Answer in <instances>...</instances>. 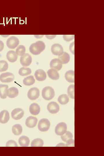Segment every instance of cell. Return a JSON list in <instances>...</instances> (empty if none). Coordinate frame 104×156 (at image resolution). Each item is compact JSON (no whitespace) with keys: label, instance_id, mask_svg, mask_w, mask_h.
I'll use <instances>...</instances> for the list:
<instances>
[{"label":"cell","instance_id":"obj_1","mask_svg":"<svg viewBox=\"0 0 104 156\" xmlns=\"http://www.w3.org/2000/svg\"><path fill=\"white\" fill-rule=\"evenodd\" d=\"M45 48L44 43L41 41H38L31 44L29 47V51L34 55H38Z\"/></svg>","mask_w":104,"mask_h":156},{"label":"cell","instance_id":"obj_2","mask_svg":"<svg viewBox=\"0 0 104 156\" xmlns=\"http://www.w3.org/2000/svg\"><path fill=\"white\" fill-rule=\"evenodd\" d=\"M55 92L53 88L49 86L45 87L42 90V96L43 98L47 100L52 99L55 96Z\"/></svg>","mask_w":104,"mask_h":156},{"label":"cell","instance_id":"obj_3","mask_svg":"<svg viewBox=\"0 0 104 156\" xmlns=\"http://www.w3.org/2000/svg\"><path fill=\"white\" fill-rule=\"evenodd\" d=\"M50 126L49 121L47 118H42L40 120L38 125V129L42 132L47 131Z\"/></svg>","mask_w":104,"mask_h":156},{"label":"cell","instance_id":"obj_4","mask_svg":"<svg viewBox=\"0 0 104 156\" xmlns=\"http://www.w3.org/2000/svg\"><path fill=\"white\" fill-rule=\"evenodd\" d=\"M14 79V75L10 72L3 73L0 75V81L3 83H10Z\"/></svg>","mask_w":104,"mask_h":156},{"label":"cell","instance_id":"obj_5","mask_svg":"<svg viewBox=\"0 0 104 156\" xmlns=\"http://www.w3.org/2000/svg\"><path fill=\"white\" fill-rule=\"evenodd\" d=\"M40 93V90L38 88L33 87L30 88L28 91L27 96L29 99L34 100L38 98Z\"/></svg>","mask_w":104,"mask_h":156},{"label":"cell","instance_id":"obj_6","mask_svg":"<svg viewBox=\"0 0 104 156\" xmlns=\"http://www.w3.org/2000/svg\"><path fill=\"white\" fill-rule=\"evenodd\" d=\"M19 41L17 37L12 36L9 37L6 41V45L10 49H15L19 44Z\"/></svg>","mask_w":104,"mask_h":156},{"label":"cell","instance_id":"obj_7","mask_svg":"<svg viewBox=\"0 0 104 156\" xmlns=\"http://www.w3.org/2000/svg\"><path fill=\"white\" fill-rule=\"evenodd\" d=\"M32 59L31 56L28 53H25L21 56L20 62L21 65L24 66H27L31 63Z\"/></svg>","mask_w":104,"mask_h":156},{"label":"cell","instance_id":"obj_8","mask_svg":"<svg viewBox=\"0 0 104 156\" xmlns=\"http://www.w3.org/2000/svg\"><path fill=\"white\" fill-rule=\"evenodd\" d=\"M67 125L64 122H60L58 124L55 128V132L57 135H62L66 131Z\"/></svg>","mask_w":104,"mask_h":156},{"label":"cell","instance_id":"obj_9","mask_svg":"<svg viewBox=\"0 0 104 156\" xmlns=\"http://www.w3.org/2000/svg\"><path fill=\"white\" fill-rule=\"evenodd\" d=\"M24 115V111L20 108H16L14 109L11 113V116L13 118L18 120L22 118Z\"/></svg>","mask_w":104,"mask_h":156},{"label":"cell","instance_id":"obj_10","mask_svg":"<svg viewBox=\"0 0 104 156\" xmlns=\"http://www.w3.org/2000/svg\"><path fill=\"white\" fill-rule=\"evenodd\" d=\"M47 108L49 112L52 114L57 113L60 109L59 105L56 102L53 101L50 102L48 104Z\"/></svg>","mask_w":104,"mask_h":156},{"label":"cell","instance_id":"obj_11","mask_svg":"<svg viewBox=\"0 0 104 156\" xmlns=\"http://www.w3.org/2000/svg\"><path fill=\"white\" fill-rule=\"evenodd\" d=\"M51 51L53 55L59 56L63 53V49L61 44L55 43L51 46Z\"/></svg>","mask_w":104,"mask_h":156},{"label":"cell","instance_id":"obj_12","mask_svg":"<svg viewBox=\"0 0 104 156\" xmlns=\"http://www.w3.org/2000/svg\"><path fill=\"white\" fill-rule=\"evenodd\" d=\"M36 79L39 81H42L46 79L47 75L45 72L42 69H39L36 70L34 73Z\"/></svg>","mask_w":104,"mask_h":156},{"label":"cell","instance_id":"obj_13","mask_svg":"<svg viewBox=\"0 0 104 156\" xmlns=\"http://www.w3.org/2000/svg\"><path fill=\"white\" fill-rule=\"evenodd\" d=\"M50 67L52 69L59 70L62 67V63L59 59H53L51 61L50 63Z\"/></svg>","mask_w":104,"mask_h":156},{"label":"cell","instance_id":"obj_14","mask_svg":"<svg viewBox=\"0 0 104 156\" xmlns=\"http://www.w3.org/2000/svg\"><path fill=\"white\" fill-rule=\"evenodd\" d=\"M38 122V119L35 117L30 116L27 118L25 121L26 126L29 128H32L36 125Z\"/></svg>","mask_w":104,"mask_h":156},{"label":"cell","instance_id":"obj_15","mask_svg":"<svg viewBox=\"0 0 104 156\" xmlns=\"http://www.w3.org/2000/svg\"><path fill=\"white\" fill-rule=\"evenodd\" d=\"M10 118L8 111L4 110L0 112V122L4 124L8 122Z\"/></svg>","mask_w":104,"mask_h":156},{"label":"cell","instance_id":"obj_16","mask_svg":"<svg viewBox=\"0 0 104 156\" xmlns=\"http://www.w3.org/2000/svg\"><path fill=\"white\" fill-rule=\"evenodd\" d=\"M6 58L9 62H14L17 60L18 55L14 51H9L6 53Z\"/></svg>","mask_w":104,"mask_h":156},{"label":"cell","instance_id":"obj_17","mask_svg":"<svg viewBox=\"0 0 104 156\" xmlns=\"http://www.w3.org/2000/svg\"><path fill=\"white\" fill-rule=\"evenodd\" d=\"M30 113L33 115L38 114L40 111V106L37 103H33L30 105L29 107Z\"/></svg>","mask_w":104,"mask_h":156},{"label":"cell","instance_id":"obj_18","mask_svg":"<svg viewBox=\"0 0 104 156\" xmlns=\"http://www.w3.org/2000/svg\"><path fill=\"white\" fill-rule=\"evenodd\" d=\"M18 94V89L15 87H10L8 89L7 91V95L9 98H14L16 97Z\"/></svg>","mask_w":104,"mask_h":156},{"label":"cell","instance_id":"obj_19","mask_svg":"<svg viewBox=\"0 0 104 156\" xmlns=\"http://www.w3.org/2000/svg\"><path fill=\"white\" fill-rule=\"evenodd\" d=\"M47 73L49 77L52 79L56 80L59 78V74L55 69L52 68L49 69L48 70Z\"/></svg>","mask_w":104,"mask_h":156},{"label":"cell","instance_id":"obj_20","mask_svg":"<svg viewBox=\"0 0 104 156\" xmlns=\"http://www.w3.org/2000/svg\"><path fill=\"white\" fill-rule=\"evenodd\" d=\"M58 59L62 64H66L69 61L70 56L68 53L64 52L58 56Z\"/></svg>","mask_w":104,"mask_h":156},{"label":"cell","instance_id":"obj_21","mask_svg":"<svg viewBox=\"0 0 104 156\" xmlns=\"http://www.w3.org/2000/svg\"><path fill=\"white\" fill-rule=\"evenodd\" d=\"M65 77L68 82H74V71L71 70L67 71L65 74Z\"/></svg>","mask_w":104,"mask_h":156},{"label":"cell","instance_id":"obj_22","mask_svg":"<svg viewBox=\"0 0 104 156\" xmlns=\"http://www.w3.org/2000/svg\"><path fill=\"white\" fill-rule=\"evenodd\" d=\"M8 86L7 85L0 84V97L2 99H5L7 97V91Z\"/></svg>","mask_w":104,"mask_h":156},{"label":"cell","instance_id":"obj_23","mask_svg":"<svg viewBox=\"0 0 104 156\" xmlns=\"http://www.w3.org/2000/svg\"><path fill=\"white\" fill-rule=\"evenodd\" d=\"M29 138L25 136H21L18 139V142L20 146L23 147H27L28 146L29 143Z\"/></svg>","mask_w":104,"mask_h":156},{"label":"cell","instance_id":"obj_24","mask_svg":"<svg viewBox=\"0 0 104 156\" xmlns=\"http://www.w3.org/2000/svg\"><path fill=\"white\" fill-rule=\"evenodd\" d=\"M35 80L32 75L29 76L24 78L23 80V84L25 86H30L35 83Z\"/></svg>","mask_w":104,"mask_h":156},{"label":"cell","instance_id":"obj_25","mask_svg":"<svg viewBox=\"0 0 104 156\" xmlns=\"http://www.w3.org/2000/svg\"><path fill=\"white\" fill-rule=\"evenodd\" d=\"M22 131L23 129L22 127L20 124H15L12 127V132L15 135H20L21 134Z\"/></svg>","mask_w":104,"mask_h":156},{"label":"cell","instance_id":"obj_26","mask_svg":"<svg viewBox=\"0 0 104 156\" xmlns=\"http://www.w3.org/2000/svg\"><path fill=\"white\" fill-rule=\"evenodd\" d=\"M31 73V69L29 68L22 67L19 69L18 71L19 74L22 76L28 75Z\"/></svg>","mask_w":104,"mask_h":156},{"label":"cell","instance_id":"obj_27","mask_svg":"<svg viewBox=\"0 0 104 156\" xmlns=\"http://www.w3.org/2000/svg\"><path fill=\"white\" fill-rule=\"evenodd\" d=\"M57 100L61 104L65 105L68 102L69 99L66 94H63L59 96Z\"/></svg>","mask_w":104,"mask_h":156},{"label":"cell","instance_id":"obj_28","mask_svg":"<svg viewBox=\"0 0 104 156\" xmlns=\"http://www.w3.org/2000/svg\"><path fill=\"white\" fill-rule=\"evenodd\" d=\"M72 133L69 131H66L63 135H61L62 140L64 142H67L73 138Z\"/></svg>","mask_w":104,"mask_h":156},{"label":"cell","instance_id":"obj_29","mask_svg":"<svg viewBox=\"0 0 104 156\" xmlns=\"http://www.w3.org/2000/svg\"><path fill=\"white\" fill-rule=\"evenodd\" d=\"M44 144L43 141L40 138H37L32 140L31 143V147H42Z\"/></svg>","mask_w":104,"mask_h":156},{"label":"cell","instance_id":"obj_30","mask_svg":"<svg viewBox=\"0 0 104 156\" xmlns=\"http://www.w3.org/2000/svg\"><path fill=\"white\" fill-rule=\"evenodd\" d=\"M25 48L23 45H19L16 50V52L18 55L22 56L25 54Z\"/></svg>","mask_w":104,"mask_h":156},{"label":"cell","instance_id":"obj_31","mask_svg":"<svg viewBox=\"0 0 104 156\" xmlns=\"http://www.w3.org/2000/svg\"><path fill=\"white\" fill-rule=\"evenodd\" d=\"M8 62L4 60H0V72L6 71L8 68Z\"/></svg>","mask_w":104,"mask_h":156},{"label":"cell","instance_id":"obj_32","mask_svg":"<svg viewBox=\"0 0 104 156\" xmlns=\"http://www.w3.org/2000/svg\"><path fill=\"white\" fill-rule=\"evenodd\" d=\"M67 92L69 96L71 98L74 99V85L73 84L70 85L68 88Z\"/></svg>","mask_w":104,"mask_h":156},{"label":"cell","instance_id":"obj_33","mask_svg":"<svg viewBox=\"0 0 104 156\" xmlns=\"http://www.w3.org/2000/svg\"><path fill=\"white\" fill-rule=\"evenodd\" d=\"M6 146L7 147H17L18 145L16 142L14 140H11L8 141L6 143Z\"/></svg>","mask_w":104,"mask_h":156},{"label":"cell","instance_id":"obj_34","mask_svg":"<svg viewBox=\"0 0 104 156\" xmlns=\"http://www.w3.org/2000/svg\"><path fill=\"white\" fill-rule=\"evenodd\" d=\"M74 35H64L63 38L66 41H70L72 40L74 38Z\"/></svg>","mask_w":104,"mask_h":156},{"label":"cell","instance_id":"obj_35","mask_svg":"<svg viewBox=\"0 0 104 156\" xmlns=\"http://www.w3.org/2000/svg\"><path fill=\"white\" fill-rule=\"evenodd\" d=\"M66 143V144H65V146H74V140L72 139L69 140Z\"/></svg>","mask_w":104,"mask_h":156},{"label":"cell","instance_id":"obj_36","mask_svg":"<svg viewBox=\"0 0 104 156\" xmlns=\"http://www.w3.org/2000/svg\"><path fill=\"white\" fill-rule=\"evenodd\" d=\"M69 49L71 52L73 54H74V42L70 44L69 46Z\"/></svg>","mask_w":104,"mask_h":156},{"label":"cell","instance_id":"obj_37","mask_svg":"<svg viewBox=\"0 0 104 156\" xmlns=\"http://www.w3.org/2000/svg\"><path fill=\"white\" fill-rule=\"evenodd\" d=\"M4 47V44L1 40H0V52L3 50Z\"/></svg>","mask_w":104,"mask_h":156},{"label":"cell","instance_id":"obj_38","mask_svg":"<svg viewBox=\"0 0 104 156\" xmlns=\"http://www.w3.org/2000/svg\"><path fill=\"white\" fill-rule=\"evenodd\" d=\"M56 36V35H46V37L48 39H52L54 38Z\"/></svg>","mask_w":104,"mask_h":156}]
</instances>
